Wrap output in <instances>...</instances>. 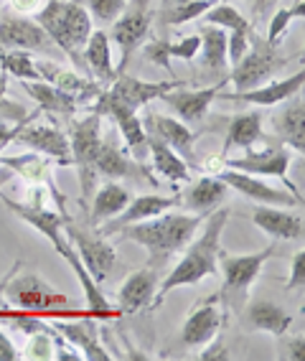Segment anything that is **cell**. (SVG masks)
Segmentation results:
<instances>
[{
	"mask_svg": "<svg viewBox=\"0 0 305 361\" xmlns=\"http://www.w3.org/2000/svg\"><path fill=\"white\" fill-rule=\"evenodd\" d=\"M229 221V209L219 207L208 214L206 219L201 221L204 232L196 239H191L186 250H183L181 259L175 262L173 270L161 280L156 295L150 300V308H158V305L166 300L170 290L175 288H186V285H199L208 275H216L219 272V250H221V234H224V226Z\"/></svg>",
	"mask_w": 305,
	"mask_h": 361,
	"instance_id": "1",
	"label": "cell"
},
{
	"mask_svg": "<svg viewBox=\"0 0 305 361\" xmlns=\"http://www.w3.org/2000/svg\"><path fill=\"white\" fill-rule=\"evenodd\" d=\"M206 216L199 214H168L163 212L153 219L137 221V224L125 226L123 237L132 239L140 247H145V252L150 255V264L153 270H161L163 264H168V259L173 255H181L186 250L191 239L196 237V229L201 226V221Z\"/></svg>",
	"mask_w": 305,
	"mask_h": 361,
	"instance_id": "2",
	"label": "cell"
},
{
	"mask_svg": "<svg viewBox=\"0 0 305 361\" xmlns=\"http://www.w3.org/2000/svg\"><path fill=\"white\" fill-rule=\"evenodd\" d=\"M36 16L49 39L54 41L56 49L72 59V64L85 66L82 51H85L87 39L92 33V16L85 3L79 0H46Z\"/></svg>",
	"mask_w": 305,
	"mask_h": 361,
	"instance_id": "3",
	"label": "cell"
},
{
	"mask_svg": "<svg viewBox=\"0 0 305 361\" xmlns=\"http://www.w3.org/2000/svg\"><path fill=\"white\" fill-rule=\"evenodd\" d=\"M15 275L8 280L6 290H3V295L8 298V305H13L15 310L36 313L41 318H79V316L94 318L89 310L66 308L69 298L64 293L54 290L51 285H46L39 275H23L18 280H15Z\"/></svg>",
	"mask_w": 305,
	"mask_h": 361,
	"instance_id": "4",
	"label": "cell"
},
{
	"mask_svg": "<svg viewBox=\"0 0 305 361\" xmlns=\"http://www.w3.org/2000/svg\"><path fill=\"white\" fill-rule=\"evenodd\" d=\"M275 239L273 245H267L260 252H249V255H232V252L219 250V270L224 275V290L219 293L221 303L227 308H237V305L247 298L249 288L257 278H260L262 267L267 264V259L275 255Z\"/></svg>",
	"mask_w": 305,
	"mask_h": 361,
	"instance_id": "5",
	"label": "cell"
},
{
	"mask_svg": "<svg viewBox=\"0 0 305 361\" xmlns=\"http://www.w3.org/2000/svg\"><path fill=\"white\" fill-rule=\"evenodd\" d=\"M69 148H72V163L77 166L79 183H82V204H87L94 188V158L102 145V115L99 112H87L85 117L74 120L69 128Z\"/></svg>",
	"mask_w": 305,
	"mask_h": 361,
	"instance_id": "6",
	"label": "cell"
},
{
	"mask_svg": "<svg viewBox=\"0 0 305 361\" xmlns=\"http://www.w3.org/2000/svg\"><path fill=\"white\" fill-rule=\"evenodd\" d=\"M285 61L287 59L278 54V46L270 44L267 39H260L257 31H254L252 39H249L247 54L234 64L227 82H232L234 92L254 90V87L270 82V79L285 66Z\"/></svg>",
	"mask_w": 305,
	"mask_h": 361,
	"instance_id": "7",
	"label": "cell"
},
{
	"mask_svg": "<svg viewBox=\"0 0 305 361\" xmlns=\"http://www.w3.org/2000/svg\"><path fill=\"white\" fill-rule=\"evenodd\" d=\"M46 191H49L46 186H36L31 204H18V201H13L11 196H6L3 191H0V199H3V204H6V207L11 209L18 219H23L26 224H31L39 234H44L61 257H66V252L72 250V242L66 239L64 226H66V221H72V219L64 216L61 212H51V209H46V204H44Z\"/></svg>",
	"mask_w": 305,
	"mask_h": 361,
	"instance_id": "8",
	"label": "cell"
},
{
	"mask_svg": "<svg viewBox=\"0 0 305 361\" xmlns=\"http://www.w3.org/2000/svg\"><path fill=\"white\" fill-rule=\"evenodd\" d=\"M153 26V8L148 0H127V6L115 20H112V41L120 46V64L115 66L117 74L127 71L132 54L145 44Z\"/></svg>",
	"mask_w": 305,
	"mask_h": 361,
	"instance_id": "9",
	"label": "cell"
},
{
	"mask_svg": "<svg viewBox=\"0 0 305 361\" xmlns=\"http://www.w3.org/2000/svg\"><path fill=\"white\" fill-rule=\"evenodd\" d=\"M224 166L234 168V171H242V173H252V176H270V178H278L285 183V191H290L292 196L303 199V194L298 191V186L287 178V171L292 168V150L285 148L282 142H275V145H267L265 150H252L249 148L239 158H224Z\"/></svg>",
	"mask_w": 305,
	"mask_h": 361,
	"instance_id": "10",
	"label": "cell"
},
{
	"mask_svg": "<svg viewBox=\"0 0 305 361\" xmlns=\"http://www.w3.org/2000/svg\"><path fill=\"white\" fill-rule=\"evenodd\" d=\"M64 232H66V239L74 242V250H77L79 259H82V264L87 267V272L94 278V283H104L117 262V252H115V247L107 242V237H99L97 232H85V229L74 226L72 221H66Z\"/></svg>",
	"mask_w": 305,
	"mask_h": 361,
	"instance_id": "11",
	"label": "cell"
},
{
	"mask_svg": "<svg viewBox=\"0 0 305 361\" xmlns=\"http://www.w3.org/2000/svg\"><path fill=\"white\" fill-rule=\"evenodd\" d=\"M214 176L227 188H234L237 194L247 196L254 204H265V207H303V199L292 196L290 191L270 186V183L262 180V176L242 173V171H234V168H227V166L219 168Z\"/></svg>",
	"mask_w": 305,
	"mask_h": 361,
	"instance_id": "12",
	"label": "cell"
},
{
	"mask_svg": "<svg viewBox=\"0 0 305 361\" xmlns=\"http://www.w3.org/2000/svg\"><path fill=\"white\" fill-rule=\"evenodd\" d=\"M0 49H20V51H41L49 54L54 41L41 28V23L31 16L20 13H0Z\"/></svg>",
	"mask_w": 305,
	"mask_h": 361,
	"instance_id": "13",
	"label": "cell"
},
{
	"mask_svg": "<svg viewBox=\"0 0 305 361\" xmlns=\"http://www.w3.org/2000/svg\"><path fill=\"white\" fill-rule=\"evenodd\" d=\"M33 120V115H28ZM28 120L15 125V142L28 145L36 153L51 158L58 166H69L72 163V148H69V135L56 125H28Z\"/></svg>",
	"mask_w": 305,
	"mask_h": 361,
	"instance_id": "14",
	"label": "cell"
},
{
	"mask_svg": "<svg viewBox=\"0 0 305 361\" xmlns=\"http://www.w3.org/2000/svg\"><path fill=\"white\" fill-rule=\"evenodd\" d=\"M94 112H99L102 117L115 120L117 130H120V135H123L125 145H127V153L132 155V161L143 166L145 158H148V133H145L143 120L137 117V112L127 110V107H123V104L110 102L102 92L94 97Z\"/></svg>",
	"mask_w": 305,
	"mask_h": 361,
	"instance_id": "15",
	"label": "cell"
},
{
	"mask_svg": "<svg viewBox=\"0 0 305 361\" xmlns=\"http://www.w3.org/2000/svg\"><path fill=\"white\" fill-rule=\"evenodd\" d=\"M178 84L181 82H175V79L173 82H143V79L130 77V74L123 71V74H117V77L112 79V84H107V90H102V94L110 99V102L123 104L127 110L137 112L148 102L161 99L166 92L178 87Z\"/></svg>",
	"mask_w": 305,
	"mask_h": 361,
	"instance_id": "16",
	"label": "cell"
},
{
	"mask_svg": "<svg viewBox=\"0 0 305 361\" xmlns=\"http://www.w3.org/2000/svg\"><path fill=\"white\" fill-rule=\"evenodd\" d=\"M143 128L148 135L163 140L168 148H173L175 153L181 155L183 161L189 163L191 168H196V140H199V130H191L186 123H181L178 117L170 115H158V112H148L143 120Z\"/></svg>",
	"mask_w": 305,
	"mask_h": 361,
	"instance_id": "17",
	"label": "cell"
},
{
	"mask_svg": "<svg viewBox=\"0 0 305 361\" xmlns=\"http://www.w3.org/2000/svg\"><path fill=\"white\" fill-rule=\"evenodd\" d=\"M227 79H219V82H211L204 90H183L181 84L168 90L163 94V102L168 104L170 110L178 115V120L186 125H201L204 117H206L208 107L214 104L216 94H219L224 87H227Z\"/></svg>",
	"mask_w": 305,
	"mask_h": 361,
	"instance_id": "18",
	"label": "cell"
},
{
	"mask_svg": "<svg viewBox=\"0 0 305 361\" xmlns=\"http://www.w3.org/2000/svg\"><path fill=\"white\" fill-rule=\"evenodd\" d=\"M305 82V71L300 69L298 74H292L287 79H270V82L254 87L247 92H224L216 94V99H229V102H242V104H257V107H275L280 102H287L295 94H300Z\"/></svg>",
	"mask_w": 305,
	"mask_h": 361,
	"instance_id": "19",
	"label": "cell"
},
{
	"mask_svg": "<svg viewBox=\"0 0 305 361\" xmlns=\"http://www.w3.org/2000/svg\"><path fill=\"white\" fill-rule=\"evenodd\" d=\"M51 326L64 336L74 348H79L82 359H87V361H110L112 359V354L104 348L102 338H99L97 318L79 316V318H64V321H58L56 318Z\"/></svg>",
	"mask_w": 305,
	"mask_h": 361,
	"instance_id": "20",
	"label": "cell"
},
{
	"mask_svg": "<svg viewBox=\"0 0 305 361\" xmlns=\"http://www.w3.org/2000/svg\"><path fill=\"white\" fill-rule=\"evenodd\" d=\"M178 204V196H158V194H145V196H137V199H130V204L123 209V212L107 219L104 224H99L94 232L99 237H110V234H120L125 226L137 224V221H145V219H153L158 214L163 212H170V209Z\"/></svg>",
	"mask_w": 305,
	"mask_h": 361,
	"instance_id": "21",
	"label": "cell"
},
{
	"mask_svg": "<svg viewBox=\"0 0 305 361\" xmlns=\"http://www.w3.org/2000/svg\"><path fill=\"white\" fill-rule=\"evenodd\" d=\"M0 166H6L11 173H18L20 178H26L28 183H33V186H46L49 191H51L54 199H56L58 212L64 214V216H69L64 209V199L58 196L56 186H54V176H51L54 161L51 158H46V155L31 150V153H23V155H0Z\"/></svg>",
	"mask_w": 305,
	"mask_h": 361,
	"instance_id": "22",
	"label": "cell"
},
{
	"mask_svg": "<svg viewBox=\"0 0 305 361\" xmlns=\"http://www.w3.org/2000/svg\"><path fill=\"white\" fill-rule=\"evenodd\" d=\"M221 331V298L216 295L204 298L189 313L181 329V341L186 346H204Z\"/></svg>",
	"mask_w": 305,
	"mask_h": 361,
	"instance_id": "23",
	"label": "cell"
},
{
	"mask_svg": "<svg viewBox=\"0 0 305 361\" xmlns=\"http://www.w3.org/2000/svg\"><path fill=\"white\" fill-rule=\"evenodd\" d=\"M158 285H161V270L143 267V270L132 272L117 290V310L120 316H135L143 308H148L153 295H156Z\"/></svg>",
	"mask_w": 305,
	"mask_h": 361,
	"instance_id": "24",
	"label": "cell"
},
{
	"mask_svg": "<svg viewBox=\"0 0 305 361\" xmlns=\"http://www.w3.org/2000/svg\"><path fill=\"white\" fill-rule=\"evenodd\" d=\"M94 171L110 180L137 178V176L153 180V176L145 173V166L135 163L130 153H125L120 145H115L112 140H104V137H102V145H99V150H97V158H94ZM153 183H156V180H153Z\"/></svg>",
	"mask_w": 305,
	"mask_h": 361,
	"instance_id": "25",
	"label": "cell"
},
{
	"mask_svg": "<svg viewBox=\"0 0 305 361\" xmlns=\"http://www.w3.org/2000/svg\"><path fill=\"white\" fill-rule=\"evenodd\" d=\"M252 221L260 226L265 234H270L275 242H278V239H282V242H303L305 229H303V216H300V214L260 204V207L254 209Z\"/></svg>",
	"mask_w": 305,
	"mask_h": 361,
	"instance_id": "26",
	"label": "cell"
},
{
	"mask_svg": "<svg viewBox=\"0 0 305 361\" xmlns=\"http://www.w3.org/2000/svg\"><path fill=\"white\" fill-rule=\"evenodd\" d=\"M227 191H229V188L224 186V183H221L214 173H211V176H204V178H199L196 183H191V186L186 188L181 196H178V201H181L183 209H186L189 214L208 216L214 209H219L221 204H224V199H227Z\"/></svg>",
	"mask_w": 305,
	"mask_h": 361,
	"instance_id": "27",
	"label": "cell"
},
{
	"mask_svg": "<svg viewBox=\"0 0 305 361\" xmlns=\"http://www.w3.org/2000/svg\"><path fill=\"white\" fill-rule=\"evenodd\" d=\"M82 61L92 71V77L99 84H112L117 77L115 61H112V46H110V33L107 31H92L87 39L85 51H82Z\"/></svg>",
	"mask_w": 305,
	"mask_h": 361,
	"instance_id": "28",
	"label": "cell"
},
{
	"mask_svg": "<svg viewBox=\"0 0 305 361\" xmlns=\"http://www.w3.org/2000/svg\"><path fill=\"white\" fill-rule=\"evenodd\" d=\"M20 87H23V92H26L33 102L39 104V110L49 112V115L72 117L79 104H82L72 92L58 90V87H54L49 82H23Z\"/></svg>",
	"mask_w": 305,
	"mask_h": 361,
	"instance_id": "29",
	"label": "cell"
},
{
	"mask_svg": "<svg viewBox=\"0 0 305 361\" xmlns=\"http://www.w3.org/2000/svg\"><path fill=\"white\" fill-rule=\"evenodd\" d=\"M36 66H39L41 79H44V82L54 84V87H58V90L72 92L74 97H77L82 104L94 102V97L102 92L99 84H92L89 79L79 77L77 71H72V69H61V66L51 64V61H36Z\"/></svg>",
	"mask_w": 305,
	"mask_h": 361,
	"instance_id": "30",
	"label": "cell"
},
{
	"mask_svg": "<svg viewBox=\"0 0 305 361\" xmlns=\"http://www.w3.org/2000/svg\"><path fill=\"white\" fill-rule=\"evenodd\" d=\"M275 135L285 148L295 150V153H305V104L303 97L292 99L285 110L280 112L273 120Z\"/></svg>",
	"mask_w": 305,
	"mask_h": 361,
	"instance_id": "31",
	"label": "cell"
},
{
	"mask_svg": "<svg viewBox=\"0 0 305 361\" xmlns=\"http://www.w3.org/2000/svg\"><path fill=\"white\" fill-rule=\"evenodd\" d=\"M262 112L260 110H249L242 112V115H234L227 120V137H224V148L221 155H227L232 148L249 150L254 142L262 140Z\"/></svg>",
	"mask_w": 305,
	"mask_h": 361,
	"instance_id": "32",
	"label": "cell"
},
{
	"mask_svg": "<svg viewBox=\"0 0 305 361\" xmlns=\"http://www.w3.org/2000/svg\"><path fill=\"white\" fill-rule=\"evenodd\" d=\"M148 155L153 161V168L163 178H168L170 183H189L191 180V166L183 161L181 155L173 148H168L163 140L148 135Z\"/></svg>",
	"mask_w": 305,
	"mask_h": 361,
	"instance_id": "33",
	"label": "cell"
},
{
	"mask_svg": "<svg viewBox=\"0 0 305 361\" xmlns=\"http://www.w3.org/2000/svg\"><path fill=\"white\" fill-rule=\"evenodd\" d=\"M247 321L254 331H262V334H270V336H285L287 329L292 326L295 316H292L290 310H285L282 305L278 303H270V300H257V303L249 305V313H247Z\"/></svg>",
	"mask_w": 305,
	"mask_h": 361,
	"instance_id": "34",
	"label": "cell"
},
{
	"mask_svg": "<svg viewBox=\"0 0 305 361\" xmlns=\"http://www.w3.org/2000/svg\"><path fill=\"white\" fill-rule=\"evenodd\" d=\"M201 39V59H204V71L206 74H214V77H221L229 66L227 59V31L221 26H214V23H206L199 33Z\"/></svg>",
	"mask_w": 305,
	"mask_h": 361,
	"instance_id": "35",
	"label": "cell"
},
{
	"mask_svg": "<svg viewBox=\"0 0 305 361\" xmlns=\"http://www.w3.org/2000/svg\"><path fill=\"white\" fill-rule=\"evenodd\" d=\"M130 199H132V194L123 186V183H117V180L104 183L97 194H94V201H92V214H89L92 226L97 229L99 224H104L107 219L117 216V214L130 204Z\"/></svg>",
	"mask_w": 305,
	"mask_h": 361,
	"instance_id": "36",
	"label": "cell"
},
{
	"mask_svg": "<svg viewBox=\"0 0 305 361\" xmlns=\"http://www.w3.org/2000/svg\"><path fill=\"white\" fill-rule=\"evenodd\" d=\"M0 69L6 71L8 77H15V79H20V82H44L31 51L0 49Z\"/></svg>",
	"mask_w": 305,
	"mask_h": 361,
	"instance_id": "37",
	"label": "cell"
},
{
	"mask_svg": "<svg viewBox=\"0 0 305 361\" xmlns=\"http://www.w3.org/2000/svg\"><path fill=\"white\" fill-rule=\"evenodd\" d=\"M305 16V3L303 0H298L295 6H282V8H275L273 16H270V20H267V36L265 39L270 41V44L278 46L280 39L287 33V28L295 23V20H300Z\"/></svg>",
	"mask_w": 305,
	"mask_h": 361,
	"instance_id": "38",
	"label": "cell"
},
{
	"mask_svg": "<svg viewBox=\"0 0 305 361\" xmlns=\"http://www.w3.org/2000/svg\"><path fill=\"white\" fill-rule=\"evenodd\" d=\"M216 3L219 0H181V3H175V8H170L168 13H166V20H168L170 26H183L189 20L201 18L208 8L216 6Z\"/></svg>",
	"mask_w": 305,
	"mask_h": 361,
	"instance_id": "39",
	"label": "cell"
},
{
	"mask_svg": "<svg viewBox=\"0 0 305 361\" xmlns=\"http://www.w3.org/2000/svg\"><path fill=\"white\" fill-rule=\"evenodd\" d=\"M26 359L36 361H49L54 359V338H51V326L36 334H28V346H26Z\"/></svg>",
	"mask_w": 305,
	"mask_h": 361,
	"instance_id": "40",
	"label": "cell"
},
{
	"mask_svg": "<svg viewBox=\"0 0 305 361\" xmlns=\"http://www.w3.org/2000/svg\"><path fill=\"white\" fill-rule=\"evenodd\" d=\"M125 6L127 0H87V11L99 23H112L125 11Z\"/></svg>",
	"mask_w": 305,
	"mask_h": 361,
	"instance_id": "41",
	"label": "cell"
},
{
	"mask_svg": "<svg viewBox=\"0 0 305 361\" xmlns=\"http://www.w3.org/2000/svg\"><path fill=\"white\" fill-rule=\"evenodd\" d=\"M6 90H8V74L3 69H0V117L3 120H8V123H23V120H28V112L20 107L18 102H8L6 99Z\"/></svg>",
	"mask_w": 305,
	"mask_h": 361,
	"instance_id": "42",
	"label": "cell"
},
{
	"mask_svg": "<svg viewBox=\"0 0 305 361\" xmlns=\"http://www.w3.org/2000/svg\"><path fill=\"white\" fill-rule=\"evenodd\" d=\"M199 49H201V39H199V33H194V36L181 39L178 44H168V56L181 59V61H194Z\"/></svg>",
	"mask_w": 305,
	"mask_h": 361,
	"instance_id": "43",
	"label": "cell"
},
{
	"mask_svg": "<svg viewBox=\"0 0 305 361\" xmlns=\"http://www.w3.org/2000/svg\"><path fill=\"white\" fill-rule=\"evenodd\" d=\"M51 338H54V361H79L82 359V354L74 351L72 343L66 341L64 336L58 334L54 326H51Z\"/></svg>",
	"mask_w": 305,
	"mask_h": 361,
	"instance_id": "44",
	"label": "cell"
},
{
	"mask_svg": "<svg viewBox=\"0 0 305 361\" xmlns=\"http://www.w3.org/2000/svg\"><path fill=\"white\" fill-rule=\"evenodd\" d=\"M305 283V252L298 250L295 252V257H292V264H290V275L285 280V288L287 290H300Z\"/></svg>",
	"mask_w": 305,
	"mask_h": 361,
	"instance_id": "45",
	"label": "cell"
},
{
	"mask_svg": "<svg viewBox=\"0 0 305 361\" xmlns=\"http://www.w3.org/2000/svg\"><path fill=\"white\" fill-rule=\"evenodd\" d=\"M303 354H305L303 334L290 336V338L282 343V351H280V356H282V359H287V361H300V359H303Z\"/></svg>",
	"mask_w": 305,
	"mask_h": 361,
	"instance_id": "46",
	"label": "cell"
},
{
	"mask_svg": "<svg viewBox=\"0 0 305 361\" xmlns=\"http://www.w3.org/2000/svg\"><path fill=\"white\" fill-rule=\"evenodd\" d=\"M201 359L204 361H211V359H221V361H229L232 359V354H229L227 348H224V343H221V338H219V334L208 341V348L201 354Z\"/></svg>",
	"mask_w": 305,
	"mask_h": 361,
	"instance_id": "47",
	"label": "cell"
},
{
	"mask_svg": "<svg viewBox=\"0 0 305 361\" xmlns=\"http://www.w3.org/2000/svg\"><path fill=\"white\" fill-rule=\"evenodd\" d=\"M20 359L18 348L11 341V336H6V331L0 329V361H15Z\"/></svg>",
	"mask_w": 305,
	"mask_h": 361,
	"instance_id": "48",
	"label": "cell"
},
{
	"mask_svg": "<svg viewBox=\"0 0 305 361\" xmlns=\"http://www.w3.org/2000/svg\"><path fill=\"white\" fill-rule=\"evenodd\" d=\"M46 0H11V8L20 16H33L44 8Z\"/></svg>",
	"mask_w": 305,
	"mask_h": 361,
	"instance_id": "49",
	"label": "cell"
},
{
	"mask_svg": "<svg viewBox=\"0 0 305 361\" xmlns=\"http://www.w3.org/2000/svg\"><path fill=\"white\" fill-rule=\"evenodd\" d=\"M275 3H278V0H249V8H252L254 20H265L267 16L275 11Z\"/></svg>",
	"mask_w": 305,
	"mask_h": 361,
	"instance_id": "50",
	"label": "cell"
},
{
	"mask_svg": "<svg viewBox=\"0 0 305 361\" xmlns=\"http://www.w3.org/2000/svg\"><path fill=\"white\" fill-rule=\"evenodd\" d=\"M18 267H20V262H15L13 267H11V272H8V275H3V278H0V318L6 316V303H3V290H6V285H8V280L13 278L15 272H18Z\"/></svg>",
	"mask_w": 305,
	"mask_h": 361,
	"instance_id": "51",
	"label": "cell"
},
{
	"mask_svg": "<svg viewBox=\"0 0 305 361\" xmlns=\"http://www.w3.org/2000/svg\"><path fill=\"white\" fill-rule=\"evenodd\" d=\"M8 178H11V171L6 166H0V183H6Z\"/></svg>",
	"mask_w": 305,
	"mask_h": 361,
	"instance_id": "52",
	"label": "cell"
},
{
	"mask_svg": "<svg viewBox=\"0 0 305 361\" xmlns=\"http://www.w3.org/2000/svg\"><path fill=\"white\" fill-rule=\"evenodd\" d=\"M6 145H11V142H0V155H3V150H6Z\"/></svg>",
	"mask_w": 305,
	"mask_h": 361,
	"instance_id": "53",
	"label": "cell"
}]
</instances>
